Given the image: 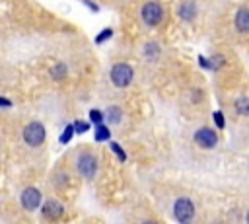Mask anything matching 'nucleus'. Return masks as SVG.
I'll return each mask as SVG.
<instances>
[{"label": "nucleus", "mask_w": 249, "mask_h": 224, "mask_svg": "<svg viewBox=\"0 0 249 224\" xmlns=\"http://www.w3.org/2000/svg\"><path fill=\"white\" fill-rule=\"evenodd\" d=\"M93 136H95V140H97V142H103V140H109L111 132H109V129H107L105 125H97V127H95Z\"/></svg>", "instance_id": "nucleus-13"}, {"label": "nucleus", "mask_w": 249, "mask_h": 224, "mask_svg": "<svg viewBox=\"0 0 249 224\" xmlns=\"http://www.w3.org/2000/svg\"><path fill=\"white\" fill-rule=\"evenodd\" d=\"M140 16H142V19H144V23L146 25H158L160 21H161V18H163V10H161V4L160 2H156V0H150V2H146L144 6H142V10H140Z\"/></svg>", "instance_id": "nucleus-4"}, {"label": "nucleus", "mask_w": 249, "mask_h": 224, "mask_svg": "<svg viewBox=\"0 0 249 224\" xmlns=\"http://www.w3.org/2000/svg\"><path fill=\"white\" fill-rule=\"evenodd\" d=\"M89 121L97 127V125H103V113L99 111V109H91L89 111Z\"/></svg>", "instance_id": "nucleus-18"}, {"label": "nucleus", "mask_w": 249, "mask_h": 224, "mask_svg": "<svg viewBox=\"0 0 249 224\" xmlns=\"http://www.w3.org/2000/svg\"><path fill=\"white\" fill-rule=\"evenodd\" d=\"M21 206L25 208V210H35L39 205H41V201H43V195H41V191L37 189V187H25L23 191H21Z\"/></svg>", "instance_id": "nucleus-7"}, {"label": "nucleus", "mask_w": 249, "mask_h": 224, "mask_svg": "<svg viewBox=\"0 0 249 224\" xmlns=\"http://www.w3.org/2000/svg\"><path fill=\"white\" fill-rule=\"evenodd\" d=\"M74 132H76V131H74V125H66V127H64V132H62V134H60V138H58V140H60V144L70 142V138L74 136Z\"/></svg>", "instance_id": "nucleus-15"}, {"label": "nucleus", "mask_w": 249, "mask_h": 224, "mask_svg": "<svg viewBox=\"0 0 249 224\" xmlns=\"http://www.w3.org/2000/svg\"><path fill=\"white\" fill-rule=\"evenodd\" d=\"M142 224H156V222H152V220H146V222H142Z\"/></svg>", "instance_id": "nucleus-26"}, {"label": "nucleus", "mask_w": 249, "mask_h": 224, "mask_svg": "<svg viewBox=\"0 0 249 224\" xmlns=\"http://www.w3.org/2000/svg\"><path fill=\"white\" fill-rule=\"evenodd\" d=\"M193 140H195L196 146H200V148H204V150H210V148H214V146L218 144V134H216V131H212L210 127H200V129L195 131Z\"/></svg>", "instance_id": "nucleus-5"}, {"label": "nucleus", "mask_w": 249, "mask_h": 224, "mask_svg": "<svg viewBox=\"0 0 249 224\" xmlns=\"http://www.w3.org/2000/svg\"><path fill=\"white\" fill-rule=\"evenodd\" d=\"M105 115H107V121L115 125V123H119V121H121V117H123V111H121L119 107L111 105V107L107 109V113H105Z\"/></svg>", "instance_id": "nucleus-12"}, {"label": "nucleus", "mask_w": 249, "mask_h": 224, "mask_svg": "<svg viewBox=\"0 0 249 224\" xmlns=\"http://www.w3.org/2000/svg\"><path fill=\"white\" fill-rule=\"evenodd\" d=\"M235 111L239 115H245V117L249 115V95H241L235 99Z\"/></svg>", "instance_id": "nucleus-11"}, {"label": "nucleus", "mask_w": 249, "mask_h": 224, "mask_svg": "<svg viewBox=\"0 0 249 224\" xmlns=\"http://www.w3.org/2000/svg\"><path fill=\"white\" fill-rule=\"evenodd\" d=\"M132 76H134L132 66L126 64V62H117V64H113V68H111V82H113L117 88H126V86L132 82Z\"/></svg>", "instance_id": "nucleus-2"}, {"label": "nucleus", "mask_w": 249, "mask_h": 224, "mask_svg": "<svg viewBox=\"0 0 249 224\" xmlns=\"http://www.w3.org/2000/svg\"><path fill=\"white\" fill-rule=\"evenodd\" d=\"M212 119H214V125H216L218 129H224V127H226V121H224V113H222V111H214V113H212Z\"/></svg>", "instance_id": "nucleus-20"}, {"label": "nucleus", "mask_w": 249, "mask_h": 224, "mask_svg": "<svg viewBox=\"0 0 249 224\" xmlns=\"http://www.w3.org/2000/svg\"><path fill=\"white\" fill-rule=\"evenodd\" d=\"M109 148H111V150L117 154V158H119L121 162H124V160H126V154H124V150H123V148H121L117 142H109Z\"/></svg>", "instance_id": "nucleus-19"}, {"label": "nucleus", "mask_w": 249, "mask_h": 224, "mask_svg": "<svg viewBox=\"0 0 249 224\" xmlns=\"http://www.w3.org/2000/svg\"><path fill=\"white\" fill-rule=\"evenodd\" d=\"M198 62H200V66H204V68H214V66H212V62H208L204 56H198Z\"/></svg>", "instance_id": "nucleus-22"}, {"label": "nucleus", "mask_w": 249, "mask_h": 224, "mask_svg": "<svg viewBox=\"0 0 249 224\" xmlns=\"http://www.w3.org/2000/svg\"><path fill=\"white\" fill-rule=\"evenodd\" d=\"M0 107H12V101L8 97H0Z\"/></svg>", "instance_id": "nucleus-23"}, {"label": "nucleus", "mask_w": 249, "mask_h": 224, "mask_svg": "<svg viewBox=\"0 0 249 224\" xmlns=\"http://www.w3.org/2000/svg\"><path fill=\"white\" fill-rule=\"evenodd\" d=\"M111 35H113V29H111V27H105L103 31H99V33L95 35V43H97V45H101V43H105Z\"/></svg>", "instance_id": "nucleus-16"}, {"label": "nucleus", "mask_w": 249, "mask_h": 224, "mask_svg": "<svg viewBox=\"0 0 249 224\" xmlns=\"http://www.w3.org/2000/svg\"><path fill=\"white\" fill-rule=\"evenodd\" d=\"M76 169H78V173H80L82 177L91 179V177L95 175L97 162H95V158H93L89 152H84V154H80L78 160H76Z\"/></svg>", "instance_id": "nucleus-6"}, {"label": "nucleus", "mask_w": 249, "mask_h": 224, "mask_svg": "<svg viewBox=\"0 0 249 224\" xmlns=\"http://www.w3.org/2000/svg\"><path fill=\"white\" fill-rule=\"evenodd\" d=\"M144 53H146V56H148L150 60H156L158 55H160V49H158L156 43H146V45H144Z\"/></svg>", "instance_id": "nucleus-14"}, {"label": "nucleus", "mask_w": 249, "mask_h": 224, "mask_svg": "<svg viewBox=\"0 0 249 224\" xmlns=\"http://www.w3.org/2000/svg\"><path fill=\"white\" fill-rule=\"evenodd\" d=\"M245 224H249V210H247V214H245Z\"/></svg>", "instance_id": "nucleus-25"}, {"label": "nucleus", "mask_w": 249, "mask_h": 224, "mask_svg": "<svg viewBox=\"0 0 249 224\" xmlns=\"http://www.w3.org/2000/svg\"><path fill=\"white\" fill-rule=\"evenodd\" d=\"M51 76H53L54 80H60V78H64V76H66V66H64V64H56V66H53V70H51Z\"/></svg>", "instance_id": "nucleus-17"}, {"label": "nucleus", "mask_w": 249, "mask_h": 224, "mask_svg": "<svg viewBox=\"0 0 249 224\" xmlns=\"http://www.w3.org/2000/svg\"><path fill=\"white\" fill-rule=\"evenodd\" d=\"M88 129H89V125H88V123H84V121H76V123H74V131H76L78 134L88 132Z\"/></svg>", "instance_id": "nucleus-21"}, {"label": "nucleus", "mask_w": 249, "mask_h": 224, "mask_svg": "<svg viewBox=\"0 0 249 224\" xmlns=\"http://www.w3.org/2000/svg\"><path fill=\"white\" fill-rule=\"evenodd\" d=\"M62 212H64V206H62V203L56 201V199H47V203L43 205V216L49 218V220L60 218Z\"/></svg>", "instance_id": "nucleus-8"}, {"label": "nucleus", "mask_w": 249, "mask_h": 224, "mask_svg": "<svg viewBox=\"0 0 249 224\" xmlns=\"http://www.w3.org/2000/svg\"><path fill=\"white\" fill-rule=\"evenodd\" d=\"M84 2H86V6H89V8L93 10V12H97V10H99V8H97V4H93L91 0H84Z\"/></svg>", "instance_id": "nucleus-24"}, {"label": "nucleus", "mask_w": 249, "mask_h": 224, "mask_svg": "<svg viewBox=\"0 0 249 224\" xmlns=\"http://www.w3.org/2000/svg\"><path fill=\"white\" fill-rule=\"evenodd\" d=\"M195 14H196V8H195V4H193L191 0H183V2L177 6V16H179L181 19H185V21H191V19L195 18Z\"/></svg>", "instance_id": "nucleus-10"}, {"label": "nucleus", "mask_w": 249, "mask_h": 224, "mask_svg": "<svg viewBox=\"0 0 249 224\" xmlns=\"http://www.w3.org/2000/svg\"><path fill=\"white\" fill-rule=\"evenodd\" d=\"M173 216L179 224H191L195 218V205L189 197H179L173 203Z\"/></svg>", "instance_id": "nucleus-1"}, {"label": "nucleus", "mask_w": 249, "mask_h": 224, "mask_svg": "<svg viewBox=\"0 0 249 224\" xmlns=\"http://www.w3.org/2000/svg\"><path fill=\"white\" fill-rule=\"evenodd\" d=\"M23 140H25V144H29V146H33V148L41 146L43 140H45V127H43L39 121L27 123L25 129H23Z\"/></svg>", "instance_id": "nucleus-3"}, {"label": "nucleus", "mask_w": 249, "mask_h": 224, "mask_svg": "<svg viewBox=\"0 0 249 224\" xmlns=\"http://www.w3.org/2000/svg\"><path fill=\"white\" fill-rule=\"evenodd\" d=\"M233 25L239 33H249V8H239L235 12Z\"/></svg>", "instance_id": "nucleus-9"}]
</instances>
